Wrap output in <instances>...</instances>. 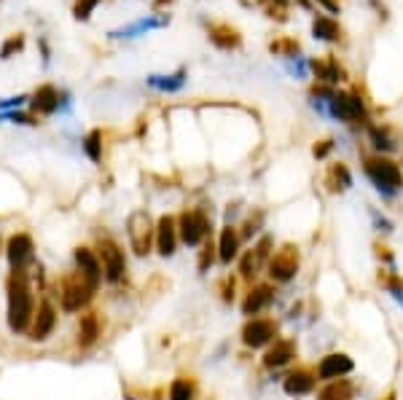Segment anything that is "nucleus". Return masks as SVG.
I'll use <instances>...</instances> for the list:
<instances>
[{"label": "nucleus", "instance_id": "nucleus-1", "mask_svg": "<svg viewBox=\"0 0 403 400\" xmlns=\"http://www.w3.org/2000/svg\"><path fill=\"white\" fill-rule=\"evenodd\" d=\"M6 293H8V328L13 334H27L35 317V301H33V285H30L27 269H11Z\"/></svg>", "mask_w": 403, "mask_h": 400}, {"label": "nucleus", "instance_id": "nucleus-2", "mask_svg": "<svg viewBox=\"0 0 403 400\" xmlns=\"http://www.w3.org/2000/svg\"><path fill=\"white\" fill-rule=\"evenodd\" d=\"M363 172L382 196H395L403 188L401 167H398V161L387 159V156H379V153L363 156Z\"/></svg>", "mask_w": 403, "mask_h": 400}, {"label": "nucleus", "instance_id": "nucleus-3", "mask_svg": "<svg viewBox=\"0 0 403 400\" xmlns=\"http://www.w3.org/2000/svg\"><path fill=\"white\" fill-rule=\"evenodd\" d=\"M328 116L341 124H368V105L358 89H336Z\"/></svg>", "mask_w": 403, "mask_h": 400}, {"label": "nucleus", "instance_id": "nucleus-4", "mask_svg": "<svg viewBox=\"0 0 403 400\" xmlns=\"http://www.w3.org/2000/svg\"><path fill=\"white\" fill-rule=\"evenodd\" d=\"M94 293H97V290L81 277L78 271H70V274H65V277L59 280V307H62V312H67V314L89 307Z\"/></svg>", "mask_w": 403, "mask_h": 400}, {"label": "nucleus", "instance_id": "nucleus-5", "mask_svg": "<svg viewBox=\"0 0 403 400\" xmlns=\"http://www.w3.org/2000/svg\"><path fill=\"white\" fill-rule=\"evenodd\" d=\"M210 218L202 207H194V210H183L177 215V234H180V242L188 245V247H197V245H204L210 240Z\"/></svg>", "mask_w": 403, "mask_h": 400}, {"label": "nucleus", "instance_id": "nucleus-6", "mask_svg": "<svg viewBox=\"0 0 403 400\" xmlns=\"http://www.w3.org/2000/svg\"><path fill=\"white\" fill-rule=\"evenodd\" d=\"M127 237H129V247L137 255L151 253V247L156 245V226L146 210H134L127 218Z\"/></svg>", "mask_w": 403, "mask_h": 400}, {"label": "nucleus", "instance_id": "nucleus-7", "mask_svg": "<svg viewBox=\"0 0 403 400\" xmlns=\"http://www.w3.org/2000/svg\"><path fill=\"white\" fill-rule=\"evenodd\" d=\"M298 269H301V253H298V247H296V245H282L280 250L269 258L267 274L271 277V282L285 285V282H291L296 274H298Z\"/></svg>", "mask_w": 403, "mask_h": 400}, {"label": "nucleus", "instance_id": "nucleus-8", "mask_svg": "<svg viewBox=\"0 0 403 400\" xmlns=\"http://www.w3.org/2000/svg\"><path fill=\"white\" fill-rule=\"evenodd\" d=\"M97 258H100V266H103V280L110 285H119L124 280V271H127V258L124 250L119 247V242L105 237L97 245Z\"/></svg>", "mask_w": 403, "mask_h": 400}, {"label": "nucleus", "instance_id": "nucleus-9", "mask_svg": "<svg viewBox=\"0 0 403 400\" xmlns=\"http://www.w3.org/2000/svg\"><path fill=\"white\" fill-rule=\"evenodd\" d=\"M277 331H280V325L271 317H250L242 325V344L250 349L269 347L271 341H277Z\"/></svg>", "mask_w": 403, "mask_h": 400}, {"label": "nucleus", "instance_id": "nucleus-10", "mask_svg": "<svg viewBox=\"0 0 403 400\" xmlns=\"http://www.w3.org/2000/svg\"><path fill=\"white\" fill-rule=\"evenodd\" d=\"M271 237H261V240L255 242L253 247L247 250V253H242L240 258V277L245 282H253L261 271H264V266L269 264V258H271Z\"/></svg>", "mask_w": 403, "mask_h": 400}, {"label": "nucleus", "instance_id": "nucleus-11", "mask_svg": "<svg viewBox=\"0 0 403 400\" xmlns=\"http://www.w3.org/2000/svg\"><path fill=\"white\" fill-rule=\"evenodd\" d=\"M317 368H312V365H296L291 368L285 379H282V389H285V395H291V398H301V395H309V392H315L317 387Z\"/></svg>", "mask_w": 403, "mask_h": 400}, {"label": "nucleus", "instance_id": "nucleus-12", "mask_svg": "<svg viewBox=\"0 0 403 400\" xmlns=\"http://www.w3.org/2000/svg\"><path fill=\"white\" fill-rule=\"evenodd\" d=\"M309 70H312V76L317 83L322 86H339V83H344L347 81V70L344 65L336 59L334 54H325V57H317V59H309Z\"/></svg>", "mask_w": 403, "mask_h": 400}, {"label": "nucleus", "instance_id": "nucleus-13", "mask_svg": "<svg viewBox=\"0 0 403 400\" xmlns=\"http://www.w3.org/2000/svg\"><path fill=\"white\" fill-rule=\"evenodd\" d=\"M170 25V13H151V16H140L132 25H124L119 30H110L107 38H140L151 30H161Z\"/></svg>", "mask_w": 403, "mask_h": 400}, {"label": "nucleus", "instance_id": "nucleus-14", "mask_svg": "<svg viewBox=\"0 0 403 400\" xmlns=\"http://www.w3.org/2000/svg\"><path fill=\"white\" fill-rule=\"evenodd\" d=\"M355 371V363L344 352H331L317 363V379L320 382H334V379H344Z\"/></svg>", "mask_w": 403, "mask_h": 400}, {"label": "nucleus", "instance_id": "nucleus-15", "mask_svg": "<svg viewBox=\"0 0 403 400\" xmlns=\"http://www.w3.org/2000/svg\"><path fill=\"white\" fill-rule=\"evenodd\" d=\"M296 347L293 339H277V341H271L264 352V368L269 371H277V368H285V365H291L296 360Z\"/></svg>", "mask_w": 403, "mask_h": 400}, {"label": "nucleus", "instance_id": "nucleus-16", "mask_svg": "<svg viewBox=\"0 0 403 400\" xmlns=\"http://www.w3.org/2000/svg\"><path fill=\"white\" fill-rule=\"evenodd\" d=\"M271 301H274V285H269V282H261V285H253L247 295L242 298V314H247V317H258L261 312H267L271 307Z\"/></svg>", "mask_w": 403, "mask_h": 400}, {"label": "nucleus", "instance_id": "nucleus-17", "mask_svg": "<svg viewBox=\"0 0 403 400\" xmlns=\"http://www.w3.org/2000/svg\"><path fill=\"white\" fill-rule=\"evenodd\" d=\"M177 242H180L177 218H175V215H161L159 223H156V250H159V255H164V258L175 255Z\"/></svg>", "mask_w": 403, "mask_h": 400}, {"label": "nucleus", "instance_id": "nucleus-18", "mask_svg": "<svg viewBox=\"0 0 403 400\" xmlns=\"http://www.w3.org/2000/svg\"><path fill=\"white\" fill-rule=\"evenodd\" d=\"M76 271L92 285L94 290L100 288V282H103V266H100V258H97L94 250H89V247H76Z\"/></svg>", "mask_w": 403, "mask_h": 400}, {"label": "nucleus", "instance_id": "nucleus-19", "mask_svg": "<svg viewBox=\"0 0 403 400\" xmlns=\"http://www.w3.org/2000/svg\"><path fill=\"white\" fill-rule=\"evenodd\" d=\"M207 38L221 52H237L242 46V33L226 22H215V25L207 27Z\"/></svg>", "mask_w": 403, "mask_h": 400}, {"label": "nucleus", "instance_id": "nucleus-20", "mask_svg": "<svg viewBox=\"0 0 403 400\" xmlns=\"http://www.w3.org/2000/svg\"><path fill=\"white\" fill-rule=\"evenodd\" d=\"M54 325H57V312L49 301H40L38 309H35V317H33V325H30V339L33 341H43V339H49L54 331Z\"/></svg>", "mask_w": 403, "mask_h": 400}, {"label": "nucleus", "instance_id": "nucleus-21", "mask_svg": "<svg viewBox=\"0 0 403 400\" xmlns=\"http://www.w3.org/2000/svg\"><path fill=\"white\" fill-rule=\"evenodd\" d=\"M312 38L320 40V43H341L344 40V30L336 22V16L315 13V19H312Z\"/></svg>", "mask_w": 403, "mask_h": 400}, {"label": "nucleus", "instance_id": "nucleus-22", "mask_svg": "<svg viewBox=\"0 0 403 400\" xmlns=\"http://www.w3.org/2000/svg\"><path fill=\"white\" fill-rule=\"evenodd\" d=\"M59 100H62V92H57V86H52V83H43L30 97V107L35 116H52L59 107Z\"/></svg>", "mask_w": 403, "mask_h": 400}, {"label": "nucleus", "instance_id": "nucleus-23", "mask_svg": "<svg viewBox=\"0 0 403 400\" xmlns=\"http://www.w3.org/2000/svg\"><path fill=\"white\" fill-rule=\"evenodd\" d=\"M33 250H35V245H33L30 234H13L8 240V264H11V269H27V264L35 255Z\"/></svg>", "mask_w": 403, "mask_h": 400}, {"label": "nucleus", "instance_id": "nucleus-24", "mask_svg": "<svg viewBox=\"0 0 403 400\" xmlns=\"http://www.w3.org/2000/svg\"><path fill=\"white\" fill-rule=\"evenodd\" d=\"M322 186L328 194H344L352 188V172H349L347 164H341V161H334V164H328V170L322 175Z\"/></svg>", "mask_w": 403, "mask_h": 400}, {"label": "nucleus", "instance_id": "nucleus-25", "mask_svg": "<svg viewBox=\"0 0 403 400\" xmlns=\"http://www.w3.org/2000/svg\"><path fill=\"white\" fill-rule=\"evenodd\" d=\"M103 336V322L97 312H83L78 320V347L89 349L97 344V339Z\"/></svg>", "mask_w": 403, "mask_h": 400}, {"label": "nucleus", "instance_id": "nucleus-26", "mask_svg": "<svg viewBox=\"0 0 403 400\" xmlns=\"http://www.w3.org/2000/svg\"><path fill=\"white\" fill-rule=\"evenodd\" d=\"M240 245H242V237L237 226H226L221 228V237H218V258H221V264H231L237 255H240Z\"/></svg>", "mask_w": 403, "mask_h": 400}, {"label": "nucleus", "instance_id": "nucleus-27", "mask_svg": "<svg viewBox=\"0 0 403 400\" xmlns=\"http://www.w3.org/2000/svg\"><path fill=\"white\" fill-rule=\"evenodd\" d=\"M368 143L379 156H385V153L398 148V137L392 134L387 124H368Z\"/></svg>", "mask_w": 403, "mask_h": 400}, {"label": "nucleus", "instance_id": "nucleus-28", "mask_svg": "<svg viewBox=\"0 0 403 400\" xmlns=\"http://www.w3.org/2000/svg\"><path fill=\"white\" fill-rule=\"evenodd\" d=\"M186 78H188V70L186 67H177V70L170 73V76H148L146 83L151 86V89H156V92L175 94L186 86Z\"/></svg>", "mask_w": 403, "mask_h": 400}, {"label": "nucleus", "instance_id": "nucleus-29", "mask_svg": "<svg viewBox=\"0 0 403 400\" xmlns=\"http://www.w3.org/2000/svg\"><path fill=\"white\" fill-rule=\"evenodd\" d=\"M355 392H358L355 382L344 376V379H334V382H328V384L317 392V400H352L355 398Z\"/></svg>", "mask_w": 403, "mask_h": 400}, {"label": "nucleus", "instance_id": "nucleus-30", "mask_svg": "<svg viewBox=\"0 0 403 400\" xmlns=\"http://www.w3.org/2000/svg\"><path fill=\"white\" fill-rule=\"evenodd\" d=\"M167 400H197V382L191 376H177L170 384Z\"/></svg>", "mask_w": 403, "mask_h": 400}, {"label": "nucleus", "instance_id": "nucleus-31", "mask_svg": "<svg viewBox=\"0 0 403 400\" xmlns=\"http://www.w3.org/2000/svg\"><path fill=\"white\" fill-rule=\"evenodd\" d=\"M269 52L274 57H282V59H293V57H301V43L291 35H280L269 43Z\"/></svg>", "mask_w": 403, "mask_h": 400}, {"label": "nucleus", "instance_id": "nucleus-32", "mask_svg": "<svg viewBox=\"0 0 403 400\" xmlns=\"http://www.w3.org/2000/svg\"><path fill=\"white\" fill-rule=\"evenodd\" d=\"M258 8L274 22H288L291 13V0H258Z\"/></svg>", "mask_w": 403, "mask_h": 400}, {"label": "nucleus", "instance_id": "nucleus-33", "mask_svg": "<svg viewBox=\"0 0 403 400\" xmlns=\"http://www.w3.org/2000/svg\"><path fill=\"white\" fill-rule=\"evenodd\" d=\"M376 280H379V285H382L387 293H392L398 301H403V277L401 274H395L392 269H379Z\"/></svg>", "mask_w": 403, "mask_h": 400}, {"label": "nucleus", "instance_id": "nucleus-34", "mask_svg": "<svg viewBox=\"0 0 403 400\" xmlns=\"http://www.w3.org/2000/svg\"><path fill=\"white\" fill-rule=\"evenodd\" d=\"M83 153H86L94 164L103 161V129H92V132L83 137Z\"/></svg>", "mask_w": 403, "mask_h": 400}, {"label": "nucleus", "instance_id": "nucleus-35", "mask_svg": "<svg viewBox=\"0 0 403 400\" xmlns=\"http://www.w3.org/2000/svg\"><path fill=\"white\" fill-rule=\"evenodd\" d=\"M22 49H25V35L16 33V35H11V38L0 46V59H11L13 54H19Z\"/></svg>", "mask_w": 403, "mask_h": 400}, {"label": "nucleus", "instance_id": "nucleus-36", "mask_svg": "<svg viewBox=\"0 0 403 400\" xmlns=\"http://www.w3.org/2000/svg\"><path fill=\"white\" fill-rule=\"evenodd\" d=\"M261 223H264V213L258 210V213H255V215H250V218L245 220V226H242L240 237H242V240H253L255 234L261 231Z\"/></svg>", "mask_w": 403, "mask_h": 400}, {"label": "nucleus", "instance_id": "nucleus-37", "mask_svg": "<svg viewBox=\"0 0 403 400\" xmlns=\"http://www.w3.org/2000/svg\"><path fill=\"white\" fill-rule=\"evenodd\" d=\"M285 67L288 73L296 76V78H307L309 76V59L307 57H293V59H285Z\"/></svg>", "mask_w": 403, "mask_h": 400}, {"label": "nucleus", "instance_id": "nucleus-38", "mask_svg": "<svg viewBox=\"0 0 403 400\" xmlns=\"http://www.w3.org/2000/svg\"><path fill=\"white\" fill-rule=\"evenodd\" d=\"M100 3H103V0H76V6H73V16H76L78 22H86Z\"/></svg>", "mask_w": 403, "mask_h": 400}, {"label": "nucleus", "instance_id": "nucleus-39", "mask_svg": "<svg viewBox=\"0 0 403 400\" xmlns=\"http://www.w3.org/2000/svg\"><path fill=\"white\" fill-rule=\"evenodd\" d=\"M215 255H218V245H213V240H207L199 253V271H207V269L213 266Z\"/></svg>", "mask_w": 403, "mask_h": 400}, {"label": "nucleus", "instance_id": "nucleus-40", "mask_svg": "<svg viewBox=\"0 0 403 400\" xmlns=\"http://www.w3.org/2000/svg\"><path fill=\"white\" fill-rule=\"evenodd\" d=\"M3 119L11 121V124H27V127H33V124H40L38 116H30V113H19V110H11V113H3Z\"/></svg>", "mask_w": 403, "mask_h": 400}, {"label": "nucleus", "instance_id": "nucleus-41", "mask_svg": "<svg viewBox=\"0 0 403 400\" xmlns=\"http://www.w3.org/2000/svg\"><path fill=\"white\" fill-rule=\"evenodd\" d=\"M334 146H336L334 140H331V137H325V140H320V143H315V148H312V156H315V159H325V156L334 151Z\"/></svg>", "mask_w": 403, "mask_h": 400}, {"label": "nucleus", "instance_id": "nucleus-42", "mask_svg": "<svg viewBox=\"0 0 403 400\" xmlns=\"http://www.w3.org/2000/svg\"><path fill=\"white\" fill-rule=\"evenodd\" d=\"M234 288H237L234 277H228V280L223 282V288H221V290H223V293H221V298H223L226 304H231V301H234Z\"/></svg>", "mask_w": 403, "mask_h": 400}, {"label": "nucleus", "instance_id": "nucleus-43", "mask_svg": "<svg viewBox=\"0 0 403 400\" xmlns=\"http://www.w3.org/2000/svg\"><path fill=\"white\" fill-rule=\"evenodd\" d=\"M374 255L379 258V261H385V264H392V258H395V255L390 253V247L379 245V242H374Z\"/></svg>", "mask_w": 403, "mask_h": 400}, {"label": "nucleus", "instance_id": "nucleus-44", "mask_svg": "<svg viewBox=\"0 0 403 400\" xmlns=\"http://www.w3.org/2000/svg\"><path fill=\"white\" fill-rule=\"evenodd\" d=\"M371 218H374V226L379 228V231H392V223H390L385 215H379L376 210H371Z\"/></svg>", "mask_w": 403, "mask_h": 400}, {"label": "nucleus", "instance_id": "nucleus-45", "mask_svg": "<svg viewBox=\"0 0 403 400\" xmlns=\"http://www.w3.org/2000/svg\"><path fill=\"white\" fill-rule=\"evenodd\" d=\"M25 94H19V97H8V100H3L0 102V110H11V107H19V105H25Z\"/></svg>", "mask_w": 403, "mask_h": 400}, {"label": "nucleus", "instance_id": "nucleus-46", "mask_svg": "<svg viewBox=\"0 0 403 400\" xmlns=\"http://www.w3.org/2000/svg\"><path fill=\"white\" fill-rule=\"evenodd\" d=\"M315 3H320L322 8L328 11V16H334V13H341V6H339V0H315Z\"/></svg>", "mask_w": 403, "mask_h": 400}, {"label": "nucleus", "instance_id": "nucleus-47", "mask_svg": "<svg viewBox=\"0 0 403 400\" xmlns=\"http://www.w3.org/2000/svg\"><path fill=\"white\" fill-rule=\"evenodd\" d=\"M170 3H173V0H156V3H153V8L159 11V8H164V6H170Z\"/></svg>", "mask_w": 403, "mask_h": 400}, {"label": "nucleus", "instance_id": "nucleus-48", "mask_svg": "<svg viewBox=\"0 0 403 400\" xmlns=\"http://www.w3.org/2000/svg\"><path fill=\"white\" fill-rule=\"evenodd\" d=\"M379 400H398V395H395V389H390L387 395H385V398H379Z\"/></svg>", "mask_w": 403, "mask_h": 400}]
</instances>
